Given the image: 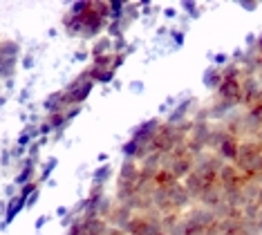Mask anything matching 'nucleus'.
<instances>
[{
  "instance_id": "f257e3e1",
  "label": "nucleus",
  "mask_w": 262,
  "mask_h": 235,
  "mask_svg": "<svg viewBox=\"0 0 262 235\" xmlns=\"http://www.w3.org/2000/svg\"><path fill=\"white\" fill-rule=\"evenodd\" d=\"M108 23L110 3H76L63 18V25L83 38H94L101 29L108 27Z\"/></svg>"
},
{
  "instance_id": "f03ea898",
  "label": "nucleus",
  "mask_w": 262,
  "mask_h": 235,
  "mask_svg": "<svg viewBox=\"0 0 262 235\" xmlns=\"http://www.w3.org/2000/svg\"><path fill=\"white\" fill-rule=\"evenodd\" d=\"M193 206L182 182H170L157 186L152 193V208L159 215H184Z\"/></svg>"
},
{
  "instance_id": "7ed1b4c3",
  "label": "nucleus",
  "mask_w": 262,
  "mask_h": 235,
  "mask_svg": "<svg viewBox=\"0 0 262 235\" xmlns=\"http://www.w3.org/2000/svg\"><path fill=\"white\" fill-rule=\"evenodd\" d=\"M233 166L242 173L244 179L262 182V143L258 139H242Z\"/></svg>"
},
{
  "instance_id": "20e7f679",
  "label": "nucleus",
  "mask_w": 262,
  "mask_h": 235,
  "mask_svg": "<svg viewBox=\"0 0 262 235\" xmlns=\"http://www.w3.org/2000/svg\"><path fill=\"white\" fill-rule=\"evenodd\" d=\"M190 123H193V121H186V123L162 121V123H159V128H157V132H155L152 153L168 155L175 148L184 146V143H186V137H188V130H190Z\"/></svg>"
},
{
  "instance_id": "39448f33",
  "label": "nucleus",
  "mask_w": 262,
  "mask_h": 235,
  "mask_svg": "<svg viewBox=\"0 0 262 235\" xmlns=\"http://www.w3.org/2000/svg\"><path fill=\"white\" fill-rule=\"evenodd\" d=\"M159 123H162L159 119H150V121L141 123L139 128L135 130V135L130 137V141L123 146V155H126V159H133V161L139 164L146 155L152 153V139H155V132H157Z\"/></svg>"
},
{
  "instance_id": "423d86ee",
  "label": "nucleus",
  "mask_w": 262,
  "mask_h": 235,
  "mask_svg": "<svg viewBox=\"0 0 262 235\" xmlns=\"http://www.w3.org/2000/svg\"><path fill=\"white\" fill-rule=\"evenodd\" d=\"M139 164L133 159H123V164L119 166V175H117V195L115 202L121 206H128L133 210V200H135V190H137V182H139ZM135 213V210H133Z\"/></svg>"
},
{
  "instance_id": "0eeeda50",
  "label": "nucleus",
  "mask_w": 262,
  "mask_h": 235,
  "mask_svg": "<svg viewBox=\"0 0 262 235\" xmlns=\"http://www.w3.org/2000/svg\"><path fill=\"white\" fill-rule=\"evenodd\" d=\"M237 148H240V139H237L235 135H231L222 123H213V135H211L208 150H211L213 155H217L224 164H233Z\"/></svg>"
},
{
  "instance_id": "6e6552de",
  "label": "nucleus",
  "mask_w": 262,
  "mask_h": 235,
  "mask_svg": "<svg viewBox=\"0 0 262 235\" xmlns=\"http://www.w3.org/2000/svg\"><path fill=\"white\" fill-rule=\"evenodd\" d=\"M193 166H195V155L190 153V150L186 148V143H184V146L172 150V153L164 155V166H162V170H166L168 175H172L177 182H184V179L188 177V173L193 170Z\"/></svg>"
},
{
  "instance_id": "1a4fd4ad",
  "label": "nucleus",
  "mask_w": 262,
  "mask_h": 235,
  "mask_svg": "<svg viewBox=\"0 0 262 235\" xmlns=\"http://www.w3.org/2000/svg\"><path fill=\"white\" fill-rule=\"evenodd\" d=\"M92 88H94V81L90 78V74H88V70H85V72H81L74 81H70L68 86L63 88V92H65V99H68L70 105H81L83 101L90 96Z\"/></svg>"
},
{
  "instance_id": "9d476101",
  "label": "nucleus",
  "mask_w": 262,
  "mask_h": 235,
  "mask_svg": "<svg viewBox=\"0 0 262 235\" xmlns=\"http://www.w3.org/2000/svg\"><path fill=\"white\" fill-rule=\"evenodd\" d=\"M110 226L105 220L101 218H81L70 226L68 235H108Z\"/></svg>"
},
{
  "instance_id": "9b49d317",
  "label": "nucleus",
  "mask_w": 262,
  "mask_h": 235,
  "mask_svg": "<svg viewBox=\"0 0 262 235\" xmlns=\"http://www.w3.org/2000/svg\"><path fill=\"white\" fill-rule=\"evenodd\" d=\"M184 220L188 222V224H193V226H200V228H213L215 226V213H213L211 208H206V206H200V204H193L186 213H184Z\"/></svg>"
},
{
  "instance_id": "f8f14e48",
  "label": "nucleus",
  "mask_w": 262,
  "mask_h": 235,
  "mask_svg": "<svg viewBox=\"0 0 262 235\" xmlns=\"http://www.w3.org/2000/svg\"><path fill=\"white\" fill-rule=\"evenodd\" d=\"M16 58H18V45L11 43V40L0 43V78L9 76L14 72Z\"/></svg>"
},
{
  "instance_id": "ddd939ff",
  "label": "nucleus",
  "mask_w": 262,
  "mask_h": 235,
  "mask_svg": "<svg viewBox=\"0 0 262 235\" xmlns=\"http://www.w3.org/2000/svg\"><path fill=\"white\" fill-rule=\"evenodd\" d=\"M242 108L253 105L262 96V83L260 76H242Z\"/></svg>"
},
{
  "instance_id": "4468645a",
  "label": "nucleus",
  "mask_w": 262,
  "mask_h": 235,
  "mask_svg": "<svg viewBox=\"0 0 262 235\" xmlns=\"http://www.w3.org/2000/svg\"><path fill=\"white\" fill-rule=\"evenodd\" d=\"M133 218H135V213L128 206H121V204L115 202V208H112V213L108 218V226L117 228V231H123V228L130 224V220H133Z\"/></svg>"
},
{
  "instance_id": "2eb2a0df",
  "label": "nucleus",
  "mask_w": 262,
  "mask_h": 235,
  "mask_svg": "<svg viewBox=\"0 0 262 235\" xmlns=\"http://www.w3.org/2000/svg\"><path fill=\"white\" fill-rule=\"evenodd\" d=\"M115 52V43H112L110 36H103L101 40H97L92 47V58H99V56H105V54H112Z\"/></svg>"
},
{
  "instance_id": "dca6fc26",
  "label": "nucleus",
  "mask_w": 262,
  "mask_h": 235,
  "mask_svg": "<svg viewBox=\"0 0 262 235\" xmlns=\"http://www.w3.org/2000/svg\"><path fill=\"white\" fill-rule=\"evenodd\" d=\"M204 83H206V88L217 90L220 83H222V68H215V65H213V68L204 74Z\"/></svg>"
},
{
  "instance_id": "f3484780",
  "label": "nucleus",
  "mask_w": 262,
  "mask_h": 235,
  "mask_svg": "<svg viewBox=\"0 0 262 235\" xmlns=\"http://www.w3.org/2000/svg\"><path fill=\"white\" fill-rule=\"evenodd\" d=\"M108 175H110V166H103L101 170H97L94 173V179H92V186H103L105 179H108Z\"/></svg>"
},
{
  "instance_id": "a211bd4d",
  "label": "nucleus",
  "mask_w": 262,
  "mask_h": 235,
  "mask_svg": "<svg viewBox=\"0 0 262 235\" xmlns=\"http://www.w3.org/2000/svg\"><path fill=\"white\" fill-rule=\"evenodd\" d=\"M247 235H258V233H255V231H247Z\"/></svg>"
}]
</instances>
